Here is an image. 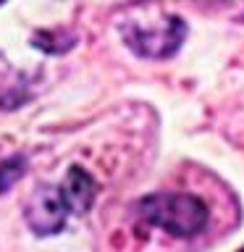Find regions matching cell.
I'll use <instances>...</instances> for the list:
<instances>
[{"instance_id": "3", "label": "cell", "mask_w": 244, "mask_h": 252, "mask_svg": "<svg viewBox=\"0 0 244 252\" xmlns=\"http://www.w3.org/2000/svg\"><path fill=\"white\" fill-rule=\"evenodd\" d=\"M68 216L71 208L61 187H37L24 208V220L37 236H53L63 231Z\"/></svg>"}, {"instance_id": "5", "label": "cell", "mask_w": 244, "mask_h": 252, "mask_svg": "<svg viewBox=\"0 0 244 252\" xmlns=\"http://www.w3.org/2000/svg\"><path fill=\"white\" fill-rule=\"evenodd\" d=\"M24 171H27V158L24 155H11L8 160L0 163V192L11 189L24 176Z\"/></svg>"}, {"instance_id": "4", "label": "cell", "mask_w": 244, "mask_h": 252, "mask_svg": "<svg viewBox=\"0 0 244 252\" xmlns=\"http://www.w3.org/2000/svg\"><path fill=\"white\" fill-rule=\"evenodd\" d=\"M58 187H61V192H63V197H66V202L71 208V216H84V213L92 208L94 194H97V184H94V179L82 168V165H71Z\"/></svg>"}, {"instance_id": "1", "label": "cell", "mask_w": 244, "mask_h": 252, "mask_svg": "<svg viewBox=\"0 0 244 252\" xmlns=\"http://www.w3.org/2000/svg\"><path fill=\"white\" fill-rule=\"evenodd\" d=\"M137 213L150 226L163 228L176 239H192L205 231L210 210L200 197L186 192H155L137 202Z\"/></svg>"}, {"instance_id": "6", "label": "cell", "mask_w": 244, "mask_h": 252, "mask_svg": "<svg viewBox=\"0 0 244 252\" xmlns=\"http://www.w3.org/2000/svg\"><path fill=\"white\" fill-rule=\"evenodd\" d=\"M239 252H244V247H242V250H239Z\"/></svg>"}, {"instance_id": "2", "label": "cell", "mask_w": 244, "mask_h": 252, "mask_svg": "<svg viewBox=\"0 0 244 252\" xmlns=\"http://www.w3.org/2000/svg\"><path fill=\"white\" fill-rule=\"evenodd\" d=\"M123 42L142 58H171L179 53L186 37V24L179 16H163V19H139L121 24Z\"/></svg>"}]
</instances>
